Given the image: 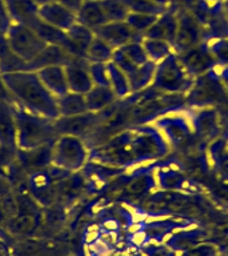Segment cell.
Here are the masks:
<instances>
[{
    "label": "cell",
    "mask_w": 228,
    "mask_h": 256,
    "mask_svg": "<svg viewBox=\"0 0 228 256\" xmlns=\"http://www.w3.org/2000/svg\"><path fill=\"white\" fill-rule=\"evenodd\" d=\"M11 224L16 234L30 235L36 228V219L32 215H30V214H23V215L20 214V215L14 218Z\"/></svg>",
    "instance_id": "cell-1"
},
{
    "label": "cell",
    "mask_w": 228,
    "mask_h": 256,
    "mask_svg": "<svg viewBox=\"0 0 228 256\" xmlns=\"http://www.w3.org/2000/svg\"><path fill=\"white\" fill-rule=\"evenodd\" d=\"M70 79H71V84H75L78 90H84L83 86H87L90 88V78L82 70H78V68L72 70V72L70 74ZM75 86H72V87H75Z\"/></svg>",
    "instance_id": "cell-2"
},
{
    "label": "cell",
    "mask_w": 228,
    "mask_h": 256,
    "mask_svg": "<svg viewBox=\"0 0 228 256\" xmlns=\"http://www.w3.org/2000/svg\"><path fill=\"white\" fill-rule=\"evenodd\" d=\"M6 216H7V214H6V210H4L3 206L0 204V226H3L4 222H6Z\"/></svg>",
    "instance_id": "cell-3"
}]
</instances>
